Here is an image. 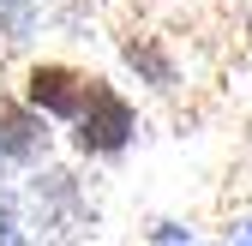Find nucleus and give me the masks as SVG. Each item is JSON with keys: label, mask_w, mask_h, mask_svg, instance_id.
<instances>
[{"label": "nucleus", "mask_w": 252, "mask_h": 246, "mask_svg": "<svg viewBox=\"0 0 252 246\" xmlns=\"http://www.w3.org/2000/svg\"><path fill=\"white\" fill-rule=\"evenodd\" d=\"M132 138H138V108L126 102V90H120L114 78L96 72L84 114L72 120V150H78V156L108 162V156H126V144H132Z\"/></svg>", "instance_id": "obj_1"}, {"label": "nucleus", "mask_w": 252, "mask_h": 246, "mask_svg": "<svg viewBox=\"0 0 252 246\" xmlns=\"http://www.w3.org/2000/svg\"><path fill=\"white\" fill-rule=\"evenodd\" d=\"M90 84H96V72L72 66V60H30L24 66V102L42 108L48 120H66L72 126L84 114V102H90Z\"/></svg>", "instance_id": "obj_2"}, {"label": "nucleus", "mask_w": 252, "mask_h": 246, "mask_svg": "<svg viewBox=\"0 0 252 246\" xmlns=\"http://www.w3.org/2000/svg\"><path fill=\"white\" fill-rule=\"evenodd\" d=\"M54 120L42 108H30L24 96H12V90H0V162H18V168H36L48 162L54 150Z\"/></svg>", "instance_id": "obj_3"}, {"label": "nucleus", "mask_w": 252, "mask_h": 246, "mask_svg": "<svg viewBox=\"0 0 252 246\" xmlns=\"http://www.w3.org/2000/svg\"><path fill=\"white\" fill-rule=\"evenodd\" d=\"M120 60L138 72V84H150L156 96H168V90L180 84V66H174V54L156 42V36H120Z\"/></svg>", "instance_id": "obj_4"}, {"label": "nucleus", "mask_w": 252, "mask_h": 246, "mask_svg": "<svg viewBox=\"0 0 252 246\" xmlns=\"http://www.w3.org/2000/svg\"><path fill=\"white\" fill-rule=\"evenodd\" d=\"M0 30H6V42H24L36 30V0H0Z\"/></svg>", "instance_id": "obj_5"}, {"label": "nucleus", "mask_w": 252, "mask_h": 246, "mask_svg": "<svg viewBox=\"0 0 252 246\" xmlns=\"http://www.w3.org/2000/svg\"><path fill=\"white\" fill-rule=\"evenodd\" d=\"M234 246H252V222H246V234H240V240H234Z\"/></svg>", "instance_id": "obj_6"}]
</instances>
